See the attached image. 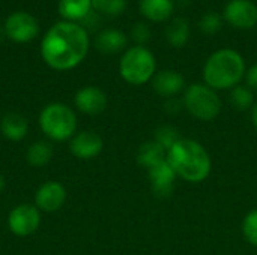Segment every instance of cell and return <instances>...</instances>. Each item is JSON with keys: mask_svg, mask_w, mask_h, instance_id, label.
<instances>
[{"mask_svg": "<svg viewBox=\"0 0 257 255\" xmlns=\"http://www.w3.org/2000/svg\"><path fill=\"white\" fill-rule=\"evenodd\" d=\"M3 38H5V30H3V27L0 26V42L3 41Z\"/></svg>", "mask_w": 257, "mask_h": 255, "instance_id": "obj_32", "label": "cell"}, {"mask_svg": "<svg viewBox=\"0 0 257 255\" xmlns=\"http://www.w3.org/2000/svg\"><path fill=\"white\" fill-rule=\"evenodd\" d=\"M5 186H6V182H5V177H3V176H0V194L3 192V189H5Z\"/></svg>", "mask_w": 257, "mask_h": 255, "instance_id": "obj_31", "label": "cell"}, {"mask_svg": "<svg viewBox=\"0 0 257 255\" xmlns=\"http://www.w3.org/2000/svg\"><path fill=\"white\" fill-rule=\"evenodd\" d=\"M92 9L107 15H119L126 9V0H92Z\"/></svg>", "mask_w": 257, "mask_h": 255, "instance_id": "obj_25", "label": "cell"}, {"mask_svg": "<svg viewBox=\"0 0 257 255\" xmlns=\"http://www.w3.org/2000/svg\"><path fill=\"white\" fill-rule=\"evenodd\" d=\"M131 38L134 39L137 45H145L146 42L151 41L152 32L146 23H136L131 29Z\"/></svg>", "mask_w": 257, "mask_h": 255, "instance_id": "obj_27", "label": "cell"}, {"mask_svg": "<svg viewBox=\"0 0 257 255\" xmlns=\"http://www.w3.org/2000/svg\"><path fill=\"white\" fill-rule=\"evenodd\" d=\"M224 18L217 14V12H206L205 15H202L200 18V30L205 35H217L220 32V29L223 27Z\"/></svg>", "mask_w": 257, "mask_h": 255, "instance_id": "obj_24", "label": "cell"}, {"mask_svg": "<svg viewBox=\"0 0 257 255\" xmlns=\"http://www.w3.org/2000/svg\"><path fill=\"white\" fill-rule=\"evenodd\" d=\"M89 47V35L81 24L59 21L44 35L41 56L51 69L69 71L86 59Z\"/></svg>", "mask_w": 257, "mask_h": 255, "instance_id": "obj_1", "label": "cell"}, {"mask_svg": "<svg viewBox=\"0 0 257 255\" xmlns=\"http://www.w3.org/2000/svg\"><path fill=\"white\" fill-rule=\"evenodd\" d=\"M0 131L2 135L9 141H21L26 138L29 132V123L27 119L18 113H8L2 117L0 122Z\"/></svg>", "mask_w": 257, "mask_h": 255, "instance_id": "obj_16", "label": "cell"}, {"mask_svg": "<svg viewBox=\"0 0 257 255\" xmlns=\"http://www.w3.org/2000/svg\"><path fill=\"white\" fill-rule=\"evenodd\" d=\"M164 110L169 113V114H178L181 113V110H184V104H182V99H178V98H169L164 104Z\"/></svg>", "mask_w": 257, "mask_h": 255, "instance_id": "obj_28", "label": "cell"}, {"mask_svg": "<svg viewBox=\"0 0 257 255\" xmlns=\"http://www.w3.org/2000/svg\"><path fill=\"white\" fill-rule=\"evenodd\" d=\"M191 36V27L187 18H172L166 27V41L173 48H182L188 44Z\"/></svg>", "mask_w": 257, "mask_h": 255, "instance_id": "obj_18", "label": "cell"}, {"mask_svg": "<svg viewBox=\"0 0 257 255\" xmlns=\"http://www.w3.org/2000/svg\"><path fill=\"white\" fill-rule=\"evenodd\" d=\"M251 123H253V126L257 129V102L253 105V108H251Z\"/></svg>", "mask_w": 257, "mask_h": 255, "instance_id": "obj_30", "label": "cell"}, {"mask_svg": "<svg viewBox=\"0 0 257 255\" xmlns=\"http://www.w3.org/2000/svg\"><path fill=\"white\" fill-rule=\"evenodd\" d=\"M126 44H128V38L119 29H105L96 36L95 41L96 48L104 54L120 53L122 50H125Z\"/></svg>", "mask_w": 257, "mask_h": 255, "instance_id": "obj_17", "label": "cell"}, {"mask_svg": "<svg viewBox=\"0 0 257 255\" xmlns=\"http://www.w3.org/2000/svg\"><path fill=\"white\" fill-rule=\"evenodd\" d=\"M3 30H5V36L9 38L11 41L18 44H26L36 38L39 32V26L33 15L27 12H14L6 18Z\"/></svg>", "mask_w": 257, "mask_h": 255, "instance_id": "obj_8", "label": "cell"}, {"mask_svg": "<svg viewBox=\"0 0 257 255\" xmlns=\"http://www.w3.org/2000/svg\"><path fill=\"white\" fill-rule=\"evenodd\" d=\"M242 234L250 245L257 246V209L245 215L242 221Z\"/></svg>", "mask_w": 257, "mask_h": 255, "instance_id": "obj_26", "label": "cell"}, {"mask_svg": "<svg viewBox=\"0 0 257 255\" xmlns=\"http://www.w3.org/2000/svg\"><path fill=\"white\" fill-rule=\"evenodd\" d=\"M184 110L200 122H211L221 113V98L218 92L208 87L205 83H194L185 87L182 95Z\"/></svg>", "mask_w": 257, "mask_h": 255, "instance_id": "obj_6", "label": "cell"}, {"mask_svg": "<svg viewBox=\"0 0 257 255\" xmlns=\"http://www.w3.org/2000/svg\"><path fill=\"white\" fill-rule=\"evenodd\" d=\"M74 104L78 111L87 116H96L105 111L107 108V95L96 86H86L81 87L75 96Z\"/></svg>", "mask_w": 257, "mask_h": 255, "instance_id": "obj_12", "label": "cell"}, {"mask_svg": "<svg viewBox=\"0 0 257 255\" xmlns=\"http://www.w3.org/2000/svg\"><path fill=\"white\" fill-rule=\"evenodd\" d=\"M166 158H167V150L163 146H160L155 140L145 141L136 153L137 164L146 170L166 161Z\"/></svg>", "mask_w": 257, "mask_h": 255, "instance_id": "obj_19", "label": "cell"}, {"mask_svg": "<svg viewBox=\"0 0 257 255\" xmlns=\"http://www.w3.org/2000/svg\"><path fill=\"white\" fill-rule=\"evenodd\" d=\"M223 18L236 29H253L257 26V5L251 0H229L224 6Z\"/></svg>", "mask_w": 257, "mask_h": 255, "instance_id": "obj_9", "label": "cell"}, {"mask_svg": "<svg viewBox=\"0 0 257 255\" xmlns=\"http://www.w3.org/2000/svg\"><path fill=\"white\" fill-rule=\"evenodd\" d=\"M119 74L131 86H143L152 81L157 74L154 53L145 45H134L123 51L119 60Z\"/></svg>", "mask_w": 257, "mask_h": 255, "instance_id": "obj_4", "label": "cell"}, {"mask_svg": "<svg viewBox=\"0 0 257 255\" xmlns=\"http://www.w3.org/2000/svg\"><path fill=\"white\" fill-rule=\"evenodd\" d=\"M102 149L104 141L95 131H80L69 140V152L81 161L96 158Z\"/></svg>", "mask_w": 257, "mask_h": 255, "instance_id": "obj_11", "label": "cell"}, {"mask_svg": "<svg viewBox=\"0 0 257 255\" xmlns=\"http://www.w3.org/2000/svg\"><path fill=\"white\" fill-rule=\"evenodd\" d=\"M53 146L48 141H36L29 146L26 159L32 167H44L53 159Z\"/></svg>", "mask_w": 257, "mask_h": 255, "instance_id": "obj_21", "label": "cell"}, {"mask_svg": "<svg viewBox=\"0 0 257 255\" xmlns=\"http://www.w3.org/2000/svg\"><path fill=\"white\" fill-rule=\"evenodd\" d=\"M245 72V60L241 53L233 48H221L206 59L202 77L208 87L218 92L239 86Z\"/></svg>", "mask_w": 257, "mask_h": 255, "instance_id": "obj_3", "label": "cell"}, {"mask_svg": "<svg viewBox=\"0 0 257 255\" xmlns=\"http://www.w3.org/2000/svg\"><path fill=\"white\" fill-rule=\"evenodd\" d=\"M229 102L236 111H247L251 110L254 102V93L248 86H236L229 93Z\"/></svg>", "mask_w": 257, "mask_h": 255, "instance_id": "obj_22", "label": "cell"}, {"mask_svg": "<svg viewBox=\"0 0 257 255\" xmlns=\"http://www.w3.org/2000/svg\"><path fill=\"white\" fill-rule=\"evenodd\" d=\"M152 89L161 98H176L185 90V78L181 72L173 69H164L154 75Z\"/></svg>", "mask_w": 257, "mask_h": 255, "instance_id": "obj_14", "label": "cell"}, {"mask_svg": "<svg viewBox=\"0 0 257 255\" xmlns=\"http://www.w3.org/2000/svg\"><path fill=\"white\" fill-rule=\"evenodd\" d=\"M41 225V212L35 204H18L8 215V228L18 237H27L38 231Z\"/></svg>", "mask_w": 257, "mask_h": 255, "instance_id": "obj_7", "label": "cell"}, {"mask_svg": "<svg viewBox=\"0 0 257 255\" xmlns=\"http://www.w3.org/2000/svg\"><path fill=\"white\" fill-rule=\"evenodd\" d=\"M66 201V189L62 183L48 180L44 182L35 192V206L39 212H56L62 209Z\"/></svg>", "mask_w": 257, "mask_h": 255, "instance_id": "obj_10", "label": "cell"}, {"mask_svg": "<svg viewBox=\"0 0 257 255\" xmlns=\"http://www.w3.org/2000/svg\"><path fill=\"white\" fill-rule=\"evenodd\" d=\"M140 14L152 23H164L172 20L175 12L173 0H140Z\"/></svg>", "mask_w": 257, "mask_h": 255, "instance_id": "obj_15", "label": "cell"}, {"mask_svg": "<svg viewBox=\"0 0 257 255\" xmlns=\"http://www.w3.org/2000/svg\"><path fill=\"white\" fill-rule=\"evenodd\" d=\"M90 11L92 0H59V14L66 21H83Z\"/></svg>", "mask_w": 257, "mask_h": 255, "instance_id": "obj_20", "label": "cell"}, {"mask_svg": "<svg viewBox=\"0 0 257 255\" xmlns=\"http://www.w3.org/2000/svg\"><path fill=\"white\" fill-rule=\"evenodd\" d=\"M166 161L176 176L188 183L205 182L212 171V159L205 146L191 138H181L167 150Z\"/></svg>", "mask_w": 257, "mask_h": 255, "instance_id": "obj_2", "label": "cell"}, {"mask_svg": "<svg viewBox=\"0 0 257 255\" xmlns=\"http://www.w3.org/2000/svg\"><path fill=\"white\" fill-rule=\"evenodd\" d=\"M245 81L247 86L251 90H257V63H254L253 66H250L245 72Z\"/></svg>", "mask_w": 257, "mask_h": 255, "instance_id": "obj_29", "label": "cell"}, {"mask_svg": "<svg viewBox=\"0 0 257 255\" xmlns=\"http://www.w3.org/2000/svg\"><path fill=\"white\" fill-rule=\"evenodd\" d=\"M148 177L151 182L152 192L158 198H167L173 194L175 182H176L178 176L167 161H163V162L157 164L155 167L149 168Z\"/></svg>", "mask_w": 257, "mask_h": 255, "instance_id": "obj_13", "label": "cell"}, {"mask_svg": "<svg viewBox=\"0 0 257 255\" xmlns=\"http://www.w3.org/2000/svg\"><path fill=\"white\" fill-rule=\"evenodd\" d=\"M39 128L53 141H68L77 134V116L69 105L53 102L42 108Z\"/></svg>", "mask_w": 257, "mask_h": 255, "instance_id": "obj_5", "label": "cell"}, {"mask_svg": "<svg viewBox=\"0 0 257 255\" xmlns=\"http://www.w3.org/2000/svg\"><path fill=\"white\" fill-rule=\"evenodd\" d=\"M181 134L176 128L170 126V125H163V126H158L157 131H155V137L154 140L163 146L166 150H169L170 147H173L179 140H181Z\"/></svg>", "mask_w": 257, "mask_h": 255, "instance_id": "obj_23", "label": "cell"}]
</instances>
